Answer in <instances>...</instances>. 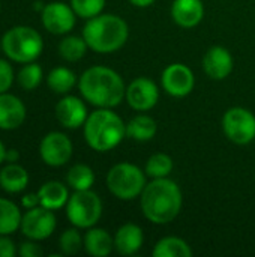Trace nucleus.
Returning <instances> with one entry per match:
<instances>
[{
  "mask_svg": "<svg viewBox=\"0 0 255 257\" xmlns=\"http://www.w3.org/2000/svg\"><path fill=\"white\" fill-rule=\"evenodd\" d=\"M78 89L83 99L96 108H114L126 93L122 77L102 65L87 68L78 80Z\"/></svg>",
  "mask_w": 255,
  "mask_h": 257,
  "instance_id": "1",
  "label": "nucleus"
},
{
  "mask_svg": "<svg viewBox=\"0 0 255 257\" xmlns=\"http://www.w3.org/2000/svg\"><path fill=\"white\" fill-rule=\"evenodd\" d=\"M182 202L179 185L168 178L153 179L146 184L140 196L143 215L153 224L171 223L180 214Z\"/></svg>",
  "mask_w": 255,
  "mask_h": 257,
  "instance_id": "2",
  "label": "nucleus"
},
{
  "mask_svg": "<svg viewBox=\"0 0 255 257\" xmlns=\"http://www.w3.org/2000/svg\"><path fill=\"white\" fill-rule=\"evenodd\" d=\"M129 36L126 21L114 14H99L89 18L83 27V38L95 53L108 54L120 50Z\"/></svg>",
  "mask_w": 255,
  "mask_h": 257,
  "instance_id": "3",
  "label": "nucleus"
},
{
  "mask_svg": "<svg viewBox=\"0 0 255 257\" xmlns=\"http://www.w3.org/2000/svg\"><path fill=\"white\" fill-rule=\"evenodd\" d=\"M86 143L96 152L114 149L126 137V123L111 108H96L83 125Z\"/></svg>",
  "mask_w": 255,
  "mask_h": 257,
  "instance_id": "4",
  "label": "nucleus"
},
{
  "mask_svg": "<svg viewBox=\"0 0 255 257\" xmlns=\"http://www.w3.org/2000/svg\"><path fill=\"white\" fill-rule=\"evenodd\" d=\"M2 39V53L15 63L36 62L44 51L41 33L30 26H14L8 29Z\"/></svg>",
  "mask_w": 255,
  "mask_h": 257,
  "instance_id": "5",
  "label": "nucleus"
},
{
  "mask_svg": "<svg viewBox=\"0 0 255 257\" xmlns=\"http://www.w3.org/2000/svg\"><path fill=\"white\" fill-rule=\"evenodd\" d=\"M146 172L131 163H119L107 173V188L119 200H134L146 187Z\"/></svg>",
  "mask_w": 255,
  "mask_h": 257,
  "instance_id": "6",
  "label": "nucleus"
},
{
  "mask_svg": "<svg viewBox=\"0 0 255 257\" xmlns=\"http://www.w3.org/2000/svg\"><path fill=\"white\" fill-rule=\"evenodd\" d=\"M65 208L69 223L78 229L93 227L102 215L101 197L92 190L75 191L69 196Z\"/></svg>",
  "mask_w": 255,
  "mask_h": 257,
  "instance_id": "7",
  "label": "nucleus"
},
{
  "mask_svg": "<svg viewBox=\"0 0 255 257\" xmlns=\"http://www.w3.org/2000/svg\"><path fill=\"white\" fill-rule=\"evenodd\" d=\"M222 131L234 145H248L255 139V116L243 107H233L224 113Z\"/></svg>",
  "mask_w": 255,
  "mask_h": 257,
  "instance_id": "8",
  "label": "nucleus"
},
{
  "mask_svg": "<svg viewBox=\"0 0 255 257\" xmlns=\"http://www.w3.org/2000/svg\"><path fill=\"white\" fill-rule=\"evenodd\" d=\"M56 227H57V220L54 211L39 205L36 208L27 209L26 214H23L20 230L27 239H33L39 242L48 239L54 233Z\"/></svg>",
  "mask_w": 255,
  "mask_h": 257,
  "instance_id": "9",
  "label": "nucleus"
},
{
  "mask_svg": "<svg viewBox=\"0 0 255 257\" xmlns=\"http://www.w3.org/2000/svg\"><path fill=\"white\" fill-rule=\"evenodd\" d=\"M74 154L71 139L60 131H50L39 143V157L50 167H62L69 163Z\"/></svg>",
  "mask_w": 255,
  "mask_h": 257,
  "instance_id": "10",
  "label": "nucleus"
},
{
  "mask_svg": "<svg viewBox=\"0 0 255 257\" xmlns=\"http://www.w3.org/2000/svg\"><path fill=\"white\" fill-rule=\"evenodd\" d=\"M72 6L65 2H50L41 11V21L47 32L51 35H68L75 26Z\"/></svg>",
  "mask_w": 255,
  "mask_h": 257,
  "instance_id": "11",
  "label": "nucleus"
},
{
  "mask_svg": "<svg viewBox=\"0 0 255 257\" xmlns=\"http://www.w3.org/2000/svg\"><path fill=\"white\" fill-rule=\"evenodd\" d=\"M161 84L168 95L174 98H183L192 92L195 78L191 68L185 63H171L164 69L161 75Z\"/></svg>",
  "mask_w": 255,
  "mask_h": 257,
  "instance_id": "12",
  "label": "nucleus"
},
{
  "mask_svg": "<svg viewBox=\"0 0 255 257\" xmlns=\"http://www.w3.org/2000/svg\"><path fill=\"white\" fill-rule=\"evenodd\" d=\"M125 98L131 108L137 111H149L158 104L159 90L153 80L147 77H138L126 87Z\"/></svg>",
  "mask_w": 255,
  "mask_h": 257,
  "instance_id": "13",
  "label": "nucleus"
},
{
  "mask_svg": "<svg viewBox=\"0 0 255 257\" xmlns=\"http://www.w3.org/2000/svg\"><path fill=\"white\" fill-rule=\"evenodd\" d=\"M57 122L68 130H77L84 125L89 111L84 101L74 95H65L54 108Z\"/></svg>",
  "mask_w": 255,
  "mask_h": 257,
  "instance_id": "14",
  "label": "nucleus"
},
{
  "mask_svg": "<svg viewBox=\"0 0 255 257\" xmlns=\"http://www.w3.org/2000/svg\"><path fill=\"white\" fill-rule=\"evenodd\" d=\"M27 116V108L21 98L14 93H0V130L14 131L18 130Z\"/></svg>",
  "mask_w": 255,
  "mask_h": 257,
  "instance_id": "15",
  "label": "nucleus"
},
{
  "mask_svg": "<svg viewBox=\"0 0 255 257\" xmlns=\"http://www.w3.org/2000/svg\"><path fill=\"white\" fill-rule=\"evenodd\" d=\"M203 71L212 80H224L233 71V56L231 53L221 45H215L207 50L203 57Z\"/></svg>",
  "mask_w": 255,
  "mask_h": 257,
  "instance_id": "16",
  "label": "nucleus"
},
{
  "mask_svg": "<svg viewBox=\"0 0 255 257\" xmlns=\"http://www.w3.org/2000/svg\"><path fill=\"white\" fill-rule=\"evenodd\" d=\"M171 17L174 23L183 29L198 26L204 17V6L201 0H174L171 5Z\"/></svg>",
  "mask_w": 255,
  "mask_h": 257,
  "instance_id": "17",
  "label": "nucleus"
},
{
  "mask_svg": "<svg viewBox=\"0 0 255 257\" xmlns=\"http://www.w3.org/2000/svg\"><path fill=\"white\" fill-rule=\"evenodd\" d=\"M144 242L143 229L134 223L120 226L114 235V248L122 256H132L140 251Z\"/></svg>",
  "mask_w": 255,
  "mask_h": 257,
  "instance_id": "18",
  "label": "nucleus"
},
{
  "mask_svg": "<svg viewBox=\"0 0 255 257\" xmlns=\"http://www.w3.org/2000/svg\"><path fill=\"white\" fill-rule=\"evenodd\" d=\"M29 181V172L18 163H6V166L0 169V188L8 194L23 193Z\"/></svg>",
  "mask_w": 255,
  "mask_h": 257,
  "instance_id": "19",
  "label": "nucleus"
},
{
  "mask_svg": "<svg viewBox=\"0 0 255 257\" xmlns=\"http://www.w3.org/2000/svg\"><path fill=\"white\" fill-rule=\"evenodd\" d=\"M38 196L41 206L51 211H59L66 206L71 194L68 187L60 181H48L41 185V188L38 190Z\"/></svg>",
  "mask_w": 255,
  "mask_h": 257,
  "instance_id": "20",
  "label": "nucleus"
},
{
  "mask_svg": "<svg viewBox=\"0 0 255 257\" xmlns=\"http://www.w3.org/2000/svg\"><path fill=\"white\" fill-rule=\"evenodd\" d=\"M114 248V238L101 227H90L84 235V250L93 257L108 256Z\"/></svg>",
  "mask_w": 255,
  "mask_h": 257,
  "instance_id": "21",
  "label": "nucleus"
},
{
  "mask_svg": "<svg viewBox=\"0 0 255 257\" xmlns=\"http://www.w3.org/2000/svg\"><path fill=\"white\" fill-rule=\"evenodd\" d=\"M156 120L147 114H137L126 123V137L135 142H149L156 136Z\"/></svg>",
  "mask_w": 255,
  "mask_h": 257,
  "instance_id": "22",
  "label": "nucleus"
},
{
  "mask_svg": "<svg viewBox=\"0 0 255 257\" xmlns=\"http://www.w3.org/2000/svg\"><path fill=\"white\" fill-rule=\"evenodd\" d=\"M23 214L17 203L0 197V235H12L21 227Z\"/></svg>",
  "mask_w": 255,
  "mask_h": 257,
  "instance_id": "23",
  "label": "nucleus"
},
{
  "mask_svg": "<svg viewBox=\"0 0 255 257\" xmlns=\"http://www.w3.org/2000/svg\"><path fill=\"white\" fill-rule=\"evenodd\" d=\"M45 80H47V86L50 87V90H53L54 93H59V95L69 93L74 89V86L78 83L75 72L66 66L53 68L48 72Z\"/></svg>",
  "mask_w": 255,
  "mask_h": 257,
  "instance_id": "24",
  "label": "nucleus"
},
{
  "mask_svg": "<svg viewBox=\"0 0 255 257\" xmlns=\"http://www.w3.org/2000/svg\"><path fill=\"white\" fill-rule=\"evenodd\" d=\"M153 257H191L192 250L186 241L176 236H167L159 239L152 251Z\"/></svg>",
  "mask_w": 255,
  "mask_h": 257,
  "instance_id": "25",
  "label": "nucleus"
},
{
  "mask_svg": "<svg viewBox=\"0 0 255 257\" xmlns=\"http://www.w3.org/2000/svg\"><path fill=\"white\" fill-rule=\"evenodd\" d=\"M86 39L77 35H68L59 42V54L66 62H78L86 56L87 51Z\"/></svg>",
  "mask_w": 255,
  "mask_h": 257,
  "instance_id": "26",
  "label": "nucleus"
},
{
  "mask_svg": "<svg viewBox=\"0 0 255 257\" xmlns=\"http://www.w3.org/2000/svg\"><path fill=\"white\" fill-rule=\"evenodd\" d=\"M66 184L74 191L92 190L95 184V172L86 164H74L66 173Z\"/></svg>",
  "mask_w": 255,
  "mask_h": 257,
  "instance_id": "27",
  "label": "nucleus"
},
{
  "mask_svg": "<svg viewBox=\"0 0 255 257\" xmlns=\"http://www.w3.org/2000/svg\"><path fill=\"white\" fill-rule=\"evenodd\" d=\"M18 86L23 90H35L36 87H39V84L44 80V71L42 66L36 62H30V63H24L21 66V69L17 72L15 75Z\"/></svg>",
  "mask_w": 255,
  "mask_h": 257,
  "instance_id": "28",
  "label": "nucleus"
},
{
  "mask_svg": "<svg viewBox=\"0 0 255 257\" xmlns=\"http://www.w3.org/2000/svg\"><path fill=\"white\" fill-rule=\"evenodd\" d=\"M173 170V160L167 154H153L146 163V175L152 179L168 178Z\"/></svg>",
  "mask_w": 255,
  "mask_h": 257,
  "instance_id": "29",
  "label": "nucleus"
},
{
  "mask_svg": "<svg viewBox=\"0 0 255 257\" xmlns=\"http://www.w3.org/2000/svg\"><path fill=\"white\" fill-rule=\"evenodd\" d=\"M84 247V238L80 235L78 227L66 229L59 238L60 253L65 256H74Z\"/></svg>",
  "mask_w": 255,
  "mask_h": 257,
  "instance_id": "30",
  "label": "nucleus"
},
{
  "mask_svg": "<svg viewBox=\"0 0 255 257\" xmlns=\"http://www.w3.org/2000/svg\"><path fill=\"white\" fill-rule=\"evenodd\" d=\"M107 0H71V6L77 17L89 20L99 14H102V9L105 6Z\"/></svg>",
  "mask_w": 255,
  "mask_h": 257,
  "instance_id": "31",
  "label": "nucleus"
},
{
  "mask_svg": "<svg viewBox=\"0 0 255 257\" xmlns=\"http://www.w3.org/2000/svg\"><path fill=\"white\" fill-rule=\"evenodd\" d=\"M15 80L14 68L9 62V59H0V93L9 92L12 83Z\"/></svg>",
  "mask_w": 255,
  "mask_h": 257,
  "instance_id": "32",
  "label": "nucleus"
},
{
  "mask_svg": "<svg viewBox=\"0 0 255 257\" xmlns=\"http://www.w3.org/2000/svg\"><path fill=\"white\" fill-rule=\"evenodd\" d=\"M18 254L21 257H39L44 254V250L41 248V245L38 244V241L27 239V241H24V242L20 244Z\"/></svg>",
  "mask_w": 255,
  "mask_h": 257,
  "instance_id": "33",
  "label": "nucleus"
},
{
  "mask_svg": "<svg viewBox=\"0 0 255 257\" xmlns=\"http://www.w3.org/2000/svg\"><path fill=\"white\" fill-rule=\"evenodd\" d=\"M18 248L9 235H0V257H15Z\"/></svg>",
  "mask_w": 255,
  "mask_h": 257,
  "instance_id": "34",
  "label": "nucleus"
},
{
  "mask_svg": "<svg viewBox=\"0 0 255 257\" xmlns=\"http://www.w3.org/2000/svg\"><path fill=\"white\" fill-rule=\"evenodd\" d=\"M39 196L38 193H27L21 197V206L24 209H32V208H36L39 206Z\"/></svg>",
  "mask_w": 255,
  "mask_h": 257,
  "instance_id": "35",
  "label": "nucleus"
},
{
  "mask_svg": "<svg viewBox=\"0 0 255 257\" xmlns=\"http://www.w3.org/2000/svg\"><path fill=\"white\" fill-rule=\"evenodd\" d=\"M20 160V152L14 148L6 151V163H18Z\"/></svg>",
  "mask_w": 255,
  "mask_h": 257,
  "instance_id": "36",
  "label": "nucleus"
},
{
  "mask_svg": "<svg viewBox=\"0 0 255 257\" xmlns=\"http://www.w3.org/2000/svg\"><path fill=\"white\" fill-rule=\"evenodd\" d=\"M153 2L155 0H129V3L137 6V8H147V6L153 5Z\"/></svg>",
  "mask_w": 255,
  "mask_h": 257,
  "instance_id": "37",
  "label": "nucleus"
},
{
  "mask_svg": "<svg viewBox=\"0 0 255 257\" xmlns=\"http://www.w3.org/2000/svg\"><path fill=\"white\" fill-rule=\"evenodd\" d=\"M6 151H8V148H6L5 143L0 140V166H2L3 163H6Z\"/></svg>",
  "mask_w": 255,
  "mask_h": 257,
  "instance_id": "38",
  "label": "nucleus"
},
{
  "mask_svg": "<svg viewBox=\"0 0 255 257\" xmlns=\"http://www.w3.org/2000/svg\"><path fill=\"white\" fill-rule=\"evenodd\" d=\"M0 51H2V39H0Z\"/></svg>",
  "mask_w": 255,
  "mask_h": 257,
  "instance_id": "39",
  "label": "nucleus"
},
{
  "mask_svg": "<svg viewBox=\"0 0 255 257\" xmlns=\"http://www.w3.org/2000/svg\"><path fill=\"white\" fill-rule=\"evenodd\" d=\"M0 11H2V3H0Z\"/></svg>",
  "mask_w": 255,
  "mask_h": 257,
  "instance_id": "40",
  "label": "nucleus"
}]
</instances>
